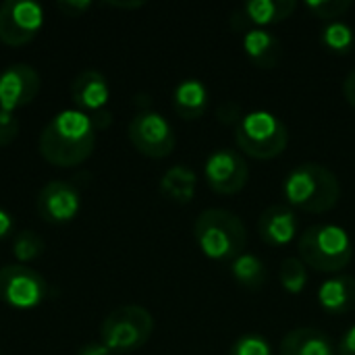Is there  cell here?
Here are the masks:
<instances>
[{
    "label": "cell",
    "instance_id": "1",
    "mask_svg": "<svg viewBox=\"0 0 355 355\" xmlns=\"http://www.w3.org/2000/svg\"><path fill=\"white\" fill-rule=\"evenodd\" d=\"M96 148V127L79 108L54 114L40 133V154L46 162L67 168L85 162Z\"/></svg>",
    "mask_w": 355,
    "mask_h": 355
},
{
    "label": "cell",
    "instance_id": "2",
    "mask_svg": "<svg viewBox=\"0 0 355 355\" xmlns=\"http://www.w3.org/2000/svg\"><path fill=\"white\" fill-rule=\"evenodd\" d=\"M283 196L291 208L310 214H322L339 204L341 183L324 164L302 162L285 177Z\"/></svg>",
    "mask_w": 355,
    "mask_h": 355
},
{
    "label": "cell",
    "instance_id": "3",
    "mask_svg": "<svg viewBox=\"0 0 355 355\" xmlns=\"http://www.w3.org/2000/svg\"><path fill=\"white\" fill-rule=\"evenodd\" d=\"M193 235L202 254L216 262H233L248 245V229L243 220L237 214L220 208L204 210L196 218Z\"/></svg>",
    "mask_w": 355,
    "mask_h": 355
},
{
    "label": "cell",
    "instance_id": "4",
    "mask_svg": "<svg viewBox=\"0 0 355 355\" xmlns=\"http://www.w3.org/2000/svg\"><path fill=\"white\" fill-rule=\"evenodd\" d=\"M300 260L318 272H339L354 258V241L349 233L331 223L308 227L297 239Z\"/></svg>",
    "mask_w": 355,
    "mask_h": 355
},
{
    "label": "cell",
    "instance_id": "5",
    "mask_svg": "<svg viewBox=\"0 0 355 355\" xmlns=\"http://www.w3.org/2000/svg\"><path fill=\"white\" fill-rule=\"evenodd\" d=\"M235 141L243 154L256 160H272L285 152L289 144V129L272 112L256 110L243 114L235 127Z\"/></svg>",
    "mask_w": 355,
    "mask_h": 355
},
{
    "label": "cell",
    "instance_id": "6",
    "mask_svg": "<svg viewBox=\"0 0 355 355\" xmlns=\"http://www.w3.org/2000/svg\"><path fill=\"white\" fill-rule=\"evenodd\" d=\"M154 333V318L141 306H121L112 310L100 327V343L112 354L141 349Z\"/></svg>",
    "mask_w": 355,
    "mask_h": 355
},
{
    "label": "cell",
    "instance_id": "7",
    "mask_svg": "<svg viewBox=\"0 0 355 355\" xmlns=\"http://www.w3.org/2000/svg\"><path fill=\"white\" fill-rule=\"evenodd\" d=\"M127 135L139 154L148 158H156V160L171 156L177 144L173 125L160 112L150 110V108L139 110L131 119L127 127Z\"/></svg>",
    "mask_w": 355,
    "mask_h": 355
},
{
    "label": "cell",
    "instance_id": "8",
    "mask_svg": "<svg viewBox=\"0 0 355 355\" xmlns=\"http://www.w3.org/2000/svg\"><path fill=\"white\" fill-rule=\"evenodd\" d=\"M48 295L46 279L29 266L6 264L0 268V300L17 310L37 308Z\"/></svg>",
    "mask_w": 355,
    "mask_h": 355
},
{
    "label": "cell",
    "instance_id": "9",
    "mask_svg": "<svg viewBox=\"0 0 355 355\" xmlns=\"http://www.w3.org/2000/svg\"><path fill=\"white\" fill-rule=\"evenodd\" d=\"M44 25V8L33 0H6L0 4V42L29 44Z\"/></svg>",
    "mask_w": 355,
    "mask_h": 355
},
{
    "label": "cell",
    "instance_id": "10",
    "mask_svg": "<svg viewBox=\"0 0 355 355\" xmlns=\"http://www.w3.org/2000/svg\"><path fill=\"white\" fill-rule=\"evenodd\" d=\"M204 177L212 191L220 196H233L248 185L250 166L241 152L233 148H220L206 158Z\"/></svg>",
    "mask_w": 355,
    "mask_h": 355
},
{
    "label": "cell",
    "instance_id": "11",
    "mask_svg": "<svg viewBox=\"0 0 355 355\" xmlns=\"http://www.w3.org/2000/svg\"><path fill=\"white\" fill-rule=\"evenodd\" d=\"M42 87V79L31 64L15 62L0 71V110L15 112L31 104Z\"/></svg>",
    "mask_w": 355,
    "mask_h": 355
},
{
    "label": "cell",
    "instance_id": "12",
    "mask_svg": "<svg viewBox=\"0 0 355 355\" xmlns=\"http://www.w3.org/2000/svg\"><path fill=\"white\" fill-rule=\"evenodd\" d=\"M295 0H250L231 12L229 23L235 31L248 33L252 29H266L268 25L283 23L295 12Z\"/></svg>",
    "mask_w": 355,
    "mask_h": 355
},
{
    "label": "cell",
    "instance_id": "13",
    "mask_svg": "<svg viewBox=\"0 0 355 355\" xmlns=\"http://www.w3.org/2000/svg\"><path fill=\"white\" fill-rule=\"evenodd\" d=\"M35 208L42 220L52 225L71 223L81 210V193L73 183L67 181H50L46 183L37 198Z\"/></svg>",
    "mask_w": 355,
    "mask_h": 355
},
{
    "label": "cell",
    "instance_id": "14",
    "mask_svg": "<svg viewBox=\"0 0 355 355\" xmlns=\"http://www.w3.org/2000/svg\"><path fill=\"white\" fill-rule=\"evenodd\" d=\"M300 231V218L295 210L287 204H272L268 206L258 220L260 239L270 248H285L289 245Z\"/></svg>",
    "mask_w": 355,
    "mask_h": 355
},
{
    "label": "cell",
    "instance_id": "15",
    "mask_svg": "<svg viewBox=\"0 0 355 355\" xmlns=\"http://www.w3.org/2000/svg\"><path fill=\"white\" fill-rule=\"evenodd\" d=\"M71 98L79 106L81 112L87 116H94L102 110H106V104L110 100V85L106 77L98 71H81L73 83H71Z\"/></svg>",
    "mask_w": 355,
    "mask_h": 355
},
{
    "label": "cell",
    "instance_id": "16",
    "mask_svg": "<svg viewBox=\"0 0 355 355\" xmlns=\"http://www.w3.org/2000/svg\"><path fill=\"white\" fill-rule=\"evenodd\" d=\"M241 46L248 58L260 69H277L283 58V44L268 29H252L243 33Z\"/></svg>",
    "mask_w": 355,
    "mask_h": 355
},
{
    "label": "cell",
    "instance_id": "17",
    "mask_svg": "<svg viewBox=\"0 0 355 355\" xmlns=\"http://www.w3.org/2000/svg\"><path fill=\"white\" fill-rule=\"evenodd\" d=\"M318 304L331 316L352 312L355 308V277L339 275L324 281L318 289Z\"/></svg>",
    "mask_w": 355,
    "mask_h": 355
},
{
    "label": "cell",
    "instance_id": "18",
    "mask_svg": "<svg viewBox=\"0 0 355 355\" xmlns=\"http://www.w3.org/2000/svg\"><path fill=\"white\" fill-rule=\"evenodd\" d=\"M279 355H337V347L322 331L304 327L283 337Z\"/></svg>",
    "mask_w": 355,
    "mask_h": 355
},
{
    "label": "cell",
    "instance_id": "19",
    "mask_svg": "<svg viewBox=\"0 0 355 355\" xmlns=\"http://www.w3.org/2000/svg\"><path fill=\"white\" fill-rule=\"evenodd\" d=\"M208 87L200 79H183L173 89V108L181 119L196 121L208 108Z\"/></svg>",
    "mask_w": 355,
    "mask_h": 355
},
{
    "label": "cell",
    "instance_id": "20",
    "mask_svg": "<svg viewBox=\"0 0 355 355\" xmlns=\"http://www.w3.org/2000/svg\"><path fill=\"white\" fill-rule=\"evenodd\" d=\"M196 189H198V177L185 164L171 166L160 179V193L175 204H183V206L189 204L196 196Z\"/></svg>",
    "mask_w": 355,
    "mask_h": 355
},
{
    "label": "cell",
    "instance_id": "21",
    "mask_svg": "<svg viewBox=\"0 0 355 355\" xmlns=\"http://www.w3.org/2000/svg\"><path fill=\"white\" fill-rule=\"evenodd\" d=\"M231 275H233V279H235L241 287H245V289H250V291L262 289L264 283H266V279H268L266 264H264L258 256L248 254V252H243L241 256H237V258L231 262Z\"/></svg>",
    "mask_w": 355,
    "mask_h": 355
},
{
    "label": "cell",
    "instance_id": "22",
    "mask_svg": "<svg viewBox=\"0 0 355 355\" xmlns=\"http://www.w3.org/2000/svg\"><path fill=\"white\" fill-rule=\"evenodd\" d=\"M320 44L333 54H349L355 46V31L345 21H331L320 31Z\"/></svg>",
    "mask_w": 355,
    "mask_h": 355
},
{
    "label": "cell",
    "instance_id": "23",
    "mask_svg": "<svg viewBox=\"0 0 355 355\" xmlns=\"http://www.w3.org/2000/svg\"><path fill=\"white\" fill-rule=\"evenodd\" d=\"M279 281L287 293L297 295L308 285V266L300 258H285L279 270Z\"/></svg>",
    "mask_w": 355,
    "mask_h": 355
},
{
    "label": "cell",
    "instance_id": "24",
    "mask_svg": "<svg viewBox=\"0 0 355 355\" xmlns=\"http://www.w3.org/2000/svg\"><path fill=\"white\" fill-rule=\"evenodd\" d=\"M44 250H46L44 239L33 231H21L12 239V256L19 262H31V260L40 258L44 254Z\"/></svg>",
    "mask_w": 355,
    "mask_h": 355
},
{
    "label": "cell",
    "instance_id": "25",
    "mask_svg": "<svg viewBox=\"0 0 355 355\" xmlns=\"http://www.w3.org/2000/svg\"><path fill=\"white\" fill-rule=\"evenodd\" d=\"M354 6L352 0H310L306 2V8L312 12V17L324 19V21H341L345 12Z\"/></svg>",
    "mask_w": 355,
    "mask_h": 355
},
{
    "label": "cell",
    "instance_id": "26",
    "mask_svg": "<svg viewBox=\"0 0 355 355\" xmlns=\"http://www.w3.org/2000/svg\"><path fill=\"white\" fill-rule=\"evenodd\" d=\"M229 355H272V345L264 335L248 333L231 345Z\"/></svg>",
    "mask_w": 355,
    "mask_h": 355
},
{
    "label": "cell",
    "instance_id": "27",
    "mask_svg": "<svg viewBox=\"0 0 355 355\" xmlns=\"http://www.w3.org/2000/svg\"><path fill=\"white\" fill-rule=\"evenodd\" d=\"M19 135V119L15 112L0 110V148L10 146Z\"/></svg>",
    "mask_w": 355,
    "mask_h": 355
},
{
    "label": "cell",
    "instance_id": "28",
    "mask_svg": "<svg viewBox=\"0 0 355 355\" xmlns=\"http://www.w3.org/2000/svg\"><path fill=\"white\" fill-rule=\"evenodd\" d=\"M216 116H218V121L220 123H225V125H239V121L243 119V114H241V106H237L235 102H225L220 108H218V112H216Z\"/></svg>",
    "mask_w": 355,
    "mask_h": 355
},
{
    "label": "cell",
    "instance_id": "29",
    "mask_svg": "<svg viewBox=\"0 0 355 355\" xmlns=\"http://www.w3.org/2000/svg\"><path fill=\"white\" fill-rule=\"evenodd\" d=\"M92 4L87 0H64V2H58V10H62L64 15L69 17H81Z\"/></svg>",
    "mask_w": 355,
    "mask_h": 355
},
{
    "label": "cell",
    "instance_id": "30",
    "mask_svg": "<svg viewBox=\"0 0 355 355\" xmlns=\"http://www.w3.org/2000/svg\"><path fill=\"white\" fill-rule=\"evenodd\" d=\"M337 355H355V324L345 331V335L339 341Z\"/></svg>",
    "mask_w": 355,
    "mask_h": 355
},
{
    "label": "cell",
    "instance_id": "31",
    "mask_svg": "<svg viewBox=\"0 0 355 355\" xmlns=\"http://www.w3.org/2000/svg\"><path fill=\"white\" fill-rule=\"evenodd\" d=\"M12 229H15V220H12V216H10L4 208H0V241H2V239H6V237L12 233Z\"/></svg>",
    "mask_w": 355,
    "mask_h": 355
},
{
    "label": "cell",
    "instance_id": "32",
    "mask_svg": "<svg viewBox=\"0 0 355 355\" xmlns=\"http://www.w3.org/2000/svg\"><path fill=\"white\" fill-rule=\"evenodd\" d=\"M343 96L349 102V106L355 108V69L345 77V81H343Z\"/></svg>",
    "mask_w": 355,
    "mask_h": 355
},
{
    "label": "cell",
    "instance_id": "33",
    "mask_svg": "<svg viewBox=\"0 0 355 355\" xmlns=\"http://www.w3.org/2000/svg\"><path fill=\"white\" fill-rule=\"evenodd\" d=\"M77 355H114L104 343H87V345H83Z\"/></svg>",
    "mask_w": 355,
    "mask_h": 355
},
{
    "label": "cell",
    "instance_id": "34",
    "mask_svg": "<svg viewBox=\"0 0 355 355\" xmlns=\"http://www.w3.org/2000/svg\"><path fill=\"white\" fill-rule=\"evenodd\" d=\"M144 2H112V6H125V8H135L141 6Z\"/></svg>",
    "mask_w": 355,
    "mask_h": 355
}]
</instances>
